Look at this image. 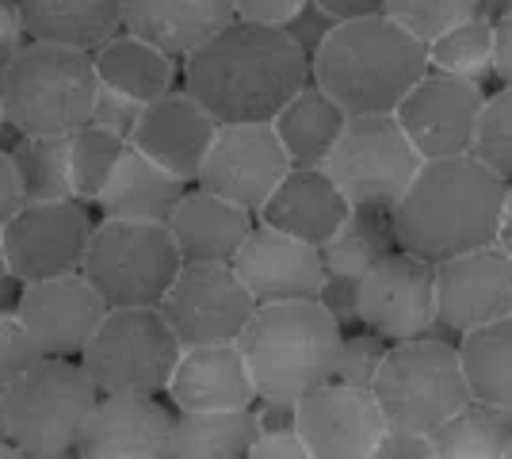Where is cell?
I'll return each instance as SVG.
<instances>
[{
    "instance_id": "1",
    "label": "cell",
    "mask_w": 512,
    "mask_h": 459,
    "mask_svg": "<svg viewBox=\"0 0 512 459\" xmlns=\"http://www.w3.org/2000/svg\"><path fill=\"white\" fill-rule=\"evenodd\" d=\"M310 85V54L287 27L234 20L184 54V88L218 123H272Z\"/></svg>"
},
{
    "instance_id": "2",
    "label": "cell",
    "mask_w": 512,
    "mask_h": 459,
    "mask_svg": "<svg viewBox=\"0 0 512 459\" xmlns=\"http://www.w3.org/2000/svg\"><path fill=\"white\" fill-rule=\"evenodd\" d=\"M505 180L490 173L474 153L425 161L402 199L390 207L398 249L425 261H444L497 241Z\"/></svg>"
},
{
    "instance_id": "3",
    "label": "cell",
    "mask_w": 512,
    "mask_h": 459,
    "mask_svg": "<svg viewBox=\"0 0 512 459\" xmlns=\"http://www.w3.org/2000/svg\"><path fill=\"white\" fill-rule=\"evenodd\" d=\"M428 73V43L386 12L337 20L310 54V81H318L348 115L394 111Z\"/></svg>"
},
{
    "instance_id": "4",
    "label": "cell",
    "mask_w": 512,
    "mask_h": 459,
    "mask_svg": "<svg viewBox=\"0 0 512 459\" xmlns=\"http://www.w3.org/2000/svg\"><path fill=\"white\" fill-rule=\"evenodd\" d=\"M341 341L344 326L321 306V299L260 303L237 337L256 398L276 402H299L302 394L329 383Z\"/></svg>"
},
{
    "instance_id": "5",
    "label": "cell",
    "mask_w": 512,
    "mask_h": 459,
    "mask_svg": "<svg viewBox=\"0 0 512 459\" xmlns=\"http://www.w3.org/2000/svg\"><path fill=\"white\" fill-rule=\"evenodd\" d=\"M4 433L27 459L77 456V440L85 433L88 414L100 402L81 356H43L20 379L0 387Z\"/></svg>"
},
{
    "instance_id": "6",
    "label": "cell",
    "mask_w": 512,
    "mask_h": 459,
    "mask_svg": "<svg viewBox=\"0 0 512 459\" xmlns=\"http://www.w3.org/2000/svg\"><path fill=\"white\" fill-rule=\"evenodd\" d=\"M92 50L27 39L0 73V100L16 134H69L85 127L96 100Z\"/></svg>"
},
{
    "instance_id": "7",
    "label": "cell",
    "mask_w": 512,
    "mask_h": 459,
    "mask_svg": "<svg viewBox=\"0 0 512 459\" xmlns=\"http://www.w3.org/2000/svg\"><path fill=\"white\" fill-rule=\"evenodd\" d=\"M371 391L379 398L386 425L432 433L470 398L459 345L444 333L390 341Z\"/></svg>"
},
{
    "instance_id": "8",
    "label": "cell",
    "mask_w": 512,
    "mask_h": 459,
    "mask_svg": "<svg viewBox=\"0 0 512 459\" xmlns=\"http://www.w3.org/2000/svg\"><path fill=\"white\" fill-rule=\"evenodd\" d=\"M180 264L169 222L100 219L81 272L107 306H161Z\"/></svg>"
},
{
    "instance_id": "9",
    "label": "cell",
    "mask_w": 512,
    "mask_h": 459,
    "mask_svg": "<svg viewBox=\"0 0 512 459\" xmlns=\"http://www.w3.org/2000/svg\"><path fill=\"white\" fill-rule=\"evenodd\" d=\"M180 349V337L157 306H107L81 364L100 394H165Z\"/></svg>"
},
{
    "instance_id": "10",
    "label": "cell",
    "mask_w": 512,
    "mask_h": 459,
    "mask_svg": "<svg viewBox=\"0 0 512 459\" xmlns=\"http://www.w3.org/2000/svg\"><path fill=\"white\" fill-rule=\"evenodd\" d=\"M425 165L394 111H360L344 119L337 146L325 157V173L341 184L352 203L394 207Z\"/></svg>"
},
{
    "instance_id": "11",
    "label": "cell",
    "mask_w": 512,
    "mask_h": 459,
    "mask_svg": "<svg viewBox=\"0 0 512 459\" xmlns=\"http://www.w3.org/2000/svg\"><path fill=\"white\" fill-rule=\"evenodd\" d=\"M157 310L165 314L180 345H218L241 337L256 299L241 284L234 264L184 261Z\"/></svg>"
},
{
    "instance_id": "12",
    "label": "cell",
    "mask_w": 512,
    "mask_h": 459,
    "mask_svg": "<svg viewBox=\"0 0 512 459\" xmlns=\"http://www.w3.org/2000/svg\"><path fill=\"white\" fill-rule=\"evenodd\" d=\"M96 222L88 219L81 199H54V203H23L0 230L4 253L20 284L50 280L81 272Z\"/></svg>"
},
{
    "instance_id": "13",
    "label": "cell",
    "mask_w": 512,
    "mask_h": 459,
    "mask_svg": "<svg viewBox=\"0 0 512 459\" xmlns=\"http://www.w3.org/2000/svg\"><path fill=\"white\" fill-rule=\"evenodd\" d=\"M360 326L386 341L448 333L436 318V264L394 249L360 280Z\"/></svg>"
},
{
    "instance_id": "14",
    "label": "cell",
    "mask_w": 512,
    "mask_h": 459,
    "mask_svg": "<svg viewBox=\"0 0 512 459\" xmlns=\"http://www.w3.org/2000/svg\"><path fill=\"white\" fill-rule=\"evenodd\" d=\"M287 173L291 157L272 123H222L195 184L260 215L264 199L276 192V184Z\"/></svg>"
},
{
    "instance_id": "15",
    "label": "cell",
    "mask_w": 512,
    "mask_h": 459,
    "mask_svg": "<svg viewBox=\"0 0 512 459\" xmlns=\"http://www.w3.org/2000/svg\"><path fill=\"white\" fill-rule=\"evenodd\" d=\"M295 421L310 459H375L386 417L371 387L329 379L295 402Z\"/></svg>"
},
{
    "instance_id": "16",
    "label": "cell",
    "mask_w": 512,
    "mask_h": 459,
    "mask_svg": "<svg viewBox=\"0 0 512 459\" xmlns=\"http://www.w3.org/2000/svg\"><path fill=\"white\" fill-rule=\"evenodd\" d=\"M486 104V92L470 77L428 69L417 85L394 108L409 142L421 150L425 161L470 153V138L478 127V111Z\"/></svg>"
},
{
    "instance_id": "17",
    "label": "cell",
    "mask_w": 512,
    "mask_h": 459,
    "mask_svg": "<svg viewBox=\"0 0 512 459\" xmlns=\"http://www.w3.org/2000/svg\"><path fill=\"white\" fill-rule=\"evenodd\" d=\"M512 314V253L501 241L436 261V318L467 333Z\"/></svg>"
},
{
    "instance_id": "18",
    "label": "cell",
    "mask_w": 512,
    "mask_h": 459,
    "mask_svg": "<svg viewBox=\"0 0 512 459\" xmlns=\"http://www.w3.org/2000/svg\"><path fill=\"white\" fill-rule=\"evenodd\" d=\"M234 272L249 295L260 303H287V299H318L325 284L321 249L302 238H291L276 226L256 219L249 238L234 253Z\"/></svg>"
},
{
    "instance_id": "19",
    "label": "cell",
    "mask_w": 512,
    "mask_h": 459,
    "mask_svg": "<svg viewBox=\"0 0 512 459\" xmlns=\"http://www.w3.org/2000/svg\"><path fill=\"white\" fill-rule=\"evenodd\" d=\"M16 310L46 356H81L104 322L107 303L85 272H69L23 284Z\"/></svg>"
},
{
    "instance_id": "20",
    "label": "cell",
    "mask_w": 512,
    "mask_h": 459,
    "mask_svg": "<svg viewBox=\"0 0 512 459\" xmlns=\"http://www.w3.org/2000/svg\"><path fill=\"white\" fill-rule=\"evenodd\" d=\"M218 127L222 123L195 100V92L169 88L165 96H157L142 108V119L130 134V146H138L146 157L165 165L180 180L195 184Z\"/></svg>"
},
{
    "instance_id": "21",
    "label": "cell",
    "mask_w": 512,
    "mask_h": 459,
    "mask_svg": "<svg viewBox=\"0 0 512 459\" xmlns=\"http://www.w3.org/2000/svg\"><path fill=\"white\" fill-rule=\"evenodd\" d=\"M172 417L157 394H100L77 440L85 459H169Z\"/></svg>"
},
{
    "instance_id": "22",
    "label": "cell",
    "mask_w": 512,
    "mask_h": 459,
    "mask_svg": "<svg viewBox=\"0 0 512 459\" xmlns=\"http://www.w3.org/2000/svg\"><path fill=\"white\" fill-rule=\"evenodd\" d=\"M165 394L176 410H237L256 402L253 375L237 341L184 345Z\"/></svg>"
},
{
    "instance_id": "23",
    "label": "cell",
    "mask_w": 512,
    "mask_h": 459,
    "mask_svg": "<svg viewBox=\"0 0 512 459\" xmlns=\"http://www.w3.org/2000/svg\"><path fill=\"white\" fill-rule=\"evenodd\" d=\"M348 211H352V199L344 196L341 184L321 165L318 169L291 165V173L283 176L276 184V192L264 199L256 219L321 249L344 226Z\"/></svg>"
},
{
    "instance_id": "24",
    "label": "cell",
    "mask_w": 512,
    "mask_h": 459,
    "mask_svg": "<svg viewBox=\"0 0 512 459\" xmlns=\"http://www.w3.org/2000/svg\"><path fill=\"white\" fill-rule=\"evenodd\" d=\"M256 226V215L230 203L226 196H218L203 184H192L184 199L176 203L169 219L172 241L180 249L184 261H218L230 264L234 253L241 249V241L249 238V230Z\"/></svg>"
},
{
    "instance_id": "25",
    "label": "cell",
    "mask_w": 512,
    "mask_h": 459,
    "mask_svg": "<svg viewBox=\"0 0 512 459\" xmlns=\"http://www.w3.org/2000/svg\"><path fill=\"white\" fill-rule=\"evenodd\" d=\"M188 188H192L188 180H180L127 142V150L119 153L115 169L107 176L104 192L96 196V207L104 211V219L169 222Z\"/></svg>"
},
{
    "instance_id": "26",
    "label": "cell",
    "mask_w": 512,
    "mask_h": 459,
    "mask_svg": "<svg viewBox=\"0 0 512 459\" xmlns=\"http://www.w3.org/2000/svg\"><path fill=\"white\" fill-rule=\"evenodd\" d=\"M237 20L234 0H123V27L176 58Z\"/></svg>"
},
{
    "instance_id": "27",
    "label": "cell",
    "mask_w": 512,
    "mask_h": 459,
    "mask_svg": "<svg viewBox=\"0 0 512 459\" xmlns=\"http://www.w3.org/2000/svg\"><path fill=\"white\" fill-rule=\"evenodd\" d=\"M92 62H96V77L100 85H111L119 92H127L134 100L150 104L157 96H165L169 88H176V54L153 46L150 39L134 35V31H115L111 39L92 50Z\"/></svg>"
},
{
    "instance_id": "28",
    "label": "cell",
    "mask_w": 512,
    "mask_h": 459,
    "mask_svg": "<svg viewBox=\"0 0 512 459\" xmlns=\"http://www.w3.org/2000/svg\"><path fill=\"white\" fill-rule=\"evenodd\" d=\"M27 39L96 50L123 31V0H16Z\"/></svg>"
},
{
    "instance_id": "29",
    "label": "cell",
    "mask_w": 512,
    "mask_h": 459,
    "mask_svg": "<svg viewBox=\"0 0 512 459\" xmlns=\"http://www.w3.org/2000/svg\"><path fill=\"white\" fill-rule=\"evenodd\" d=\"M344 119H348V111L318 81H310L276 111L272 127H276L291 165L318 169V165H325L329 150L337 146V138L344 131Z\"/></svg>"
},
{
    "instance_id": "30",
    "label": "cell",
    "mask_w": 512,
    "mask_h": 459,
    "mask_svg": "<svg viewBox=\"0 0 512 459\" xmlns=\"http://www.w3.org/2000/svg\"><path fill=\"white\" fill-rule=\"evenodd\" d=\"M253 440V406H237V410H176L169 459H249Z\"/></svg>"
},
{
    "instance_id": "31",
    "label": "cell",
    "mask_w": 512,
    "mask_h": 459,
    "mask_svg": "<svg viewBox=\"0 0 512 459\" xmlns=\"http://www.w3.org/2000/svg\"><path fill=\"white\" fill-rule=\"evenodd\" d=\"M436 459H505L512 444V410L482 398H467L432 433Z\"/></svg>"
},
{
    "instance_id": "32",
    "label": "cell",
    "mask_w": 512,
    "mask_h": 459,
    "mask_svg": "<svg viewBox=\"0 0 512 459\" xmlns=\"http://www.w3.org/2000/svg\"><path fill=\"white\" fill-rule=\"evenodd\" d=\"M394 249H398V238H394L390 207L352 203L344 226L321 245V261H325V272L363 280V276L383 261L386 253H394Z\"/></svg>"
},
{
    "instance_id": "33",
    "label": "cell",
    "mask_w": 512,
    "mask_h": 459,
    "mask_svg": "<svg viewBox=\"0 0 512 459\" xmlns=\"http://www.w3.org/2000/svg\"><path fill=\"white\" fill-rule=\"evenodd\" d=\"M455 345H459L470 398L512 410V314L459 333Z\"/></svg>"
},
{
    "instance_id": "34",
    "label": "cell",
    "mask_w": 512,
    "mask_h": 459,
    "mask_svg": "<svg viewBox=\"0 0 512 459\" xmlns=\"http://www.w3.org/2000/svg\"><path fill=\"white\" fill-rule=\"evenodd\" d=\"M493 46V20L474 12L428 43V69L470 77L482 85L486 77H493Z\"/></svg>"
},
{
    "instance_id": "35",
    "label": "cell",
    "mask_w": 512,
    "mask_h": 459,
    "mask_svg": "<svg viewBox=\"0 0 512 459\" xmlns=\"http://www.w3.org/2000/svg\"><path fill=\"white\" fill-rule=\"evenodd\" d=\"M8 153L20 173L23 203L73 199L69 173H65V134H20Z\"/></svg>"
},
{
    "instance_id": "36",
    "label": "cell",
    "mask_w": 512,
    "mask_h": 459,
    "mask_svg": "<svg viewBox=\"0 0 512 459\" xmlns=\"http://www.w3.org/2000/svg\"><path fill=\"white\" fill-rule=\"evenodd\" d=\"M123 150H127V138L104 131L96 123H85V127L65 134V173H69L73 199L96 203Z\"/></svg>"
},
{
    "instance_id": "37",
    "label": "cell",
    "mask_w": 512,
    "mask_h": 459,
    "mask_svg": "<svg viewBox=\"0 0 512 459\" xmlns=\"http://www.w3.org/2000/svg\"><path fill=\"white\" fill-rule=\"evenodd\" d=\"M470 153L490 173L512 184V85H501V92L486 96V104L478 111L474 138H470Z\"/></svg>"
},
{
    "instance_id": "38",
    "label": "cell",
    "mask_w": 512,
    "mask_h": 459,
    "mask_svg": "<svg viewBox=\"0 0 512 459\" xmlns=\"http://www.w3.org/2000/svg\"><path fill=\"white\" fill-rule=\"evenodd\" d=\"M256 440L249 459H310V448L295 421V402H276V398H256Z\"/></svg>"
},
{
    "instance_id": "39",
    "label": "cell",
    "mask_w": 512,
    "mask_h": 459,
    "mask_svg": "<svg viewBox=\"0 0 512 459\" xmlns=\"http://www.w3.org/2000/svg\"><path fill=\"white\" fill-rule=\"evenodd\" d=\"M383 12L394 23H402L417 39L432 43L440 31L455 27L478 12V0H386Z\"/></svg>"
},
{
    "instance_id": "40",
    "label": "cell",
    "mask_w": 512,
    "mask_h": 459,
    "mask_svg": "<svg viewBox=\"0 0 512 459\" xmlns=\"http://www.w3.org/2000/svg\"><path fill=\"white\" fill-rule=\"evenodd\" d=\"M46 352L35 341V333L27 329L16 306H0V387H8L12 379H20L27 368H35Z\"/></svg>"
},
{
    "instance_id": "41",
    "label": "cell",
    "mask_w": 512,
    "mask_h": 459,
    "mask_svg": "<svg viewBox=\"0 0 512 459\" xmlns=\"http://www.w3.org/2000/svg\"><path fill=\"white\" fill-rule=\"evenodd\" d=\"M390 349V341L379 337L375 329H360V333H348L344 329L341 352H337V368H333V379L341 383H356V387H371L375 375L383 368V356Z\"/></svg>"
},
{
    "instance_id": "42",
    "label": "cell",
    "mask_w": 512,
    "mask_h": 459,
    "mask_svg": "<svg viewBox=\"0 0 512 459\" xmlns=\"http://www.w3.org/2000/svg\"><path fill=\"white\" fill-rule=\"evenodd\" d=\"M142 100H134L127 92H119V88L111 85H100L96 88V100H92V115H88V123H96V127H104V131L119 134V138H127L134 134L138 127V119H142Z\"/></svg>"
},
{
    "instance_id": "43",
    "label": "cell",
    "mask_w": 512,
    "mask_h": 459,
    "mask_svg": "<svg viewBox=\"0 0 512 459\" xmlns=\"http://www.w3.org/2000/svg\"><path fill=\"white\" fill-rule=\"evenodd\" d=\"M318 299L344 329L360 326V280H356V276L325 272V284H321Z\"/></svg>"
},
{
    "instance_id": "44",
    "label": "cell",
    "mask_w": 512,
    "mask_h": 459,
    "mask_svg": "<svg viewBox=\"0 0 512 459\" xmlns=\"http://www.w3.org/2000/svg\"><path fill=\"white\" fill-rule=\"evenodd\" d=\"M333 23H337V20H333V16L321 8L318 0H306L299 12L287 20V31L299 39V46L306 50V54H314V50L325 43V35L333 31Z\"/></svg>"
},
{
    "instance_id": "45",
    "label": "cell",
    "mask_w": 512,
    "mask_h": 459,
    "mask_svg": "<svg viewBox=\"0 0 512 459\" xmlns=\"http://www.w3.org/2000/svg\"><path fill=\"white\" fill-rule=\"evenodd\" d=\"M375 459H436V456H432L428 433H413V429H394V425H386L383 440L375 444Z\"/></svg>"
},
{
    "instance_id": "46",
    "label": "cell",
    "mask_w": 512,
    "mask_h": 459,
    "mask_svg": "<svg viewBox=\"0 0 512 459\" xmlns=\"http://www.w3.org/2000/svg\"><path fill=\"white\" fill-rule=\"evenodd\" d=\"M302 4H306V0H234V12H237V20L287 27V20L299 12Z\"/></svg>"
},
{
    "instance_id": "47",
    "label": "cell",
    "mask_w": 512,
    "mask_h": 459,
    "mask_svg": "<svg viewBox=\"0 0 512 459\" xmlns=\"http://www.w3.org/2000/svg\"><path fill=\"white\" fill-rule=\"evenodd\" d=\"M23 43H27V27H23L20 4L16 0H0V73L20 54Z\"/></svg>"
},
{
    "instance_id": "48",
    "label": "cell",
    "mask_w": 512,
    "mask_h": 459,
    "mask_svg": "<svg viewBox=\"0 0 512 459\" xmlns=\"http://www.w3.org/2000/svg\"><path fill=\"white\" fill-rule=\"evenodd\" d=\"M23 207V184L20 173H16V161L12 153L0 150V230L8 226V219Z\"/></svg>"
},
{
    "instance_id": "49",
    "label": "cell",
    "mask_w": 512,
    "mask_h": 459,
    "mask_svg": "<svg viewBox=\"0 0 512 459\" xmlns=\"http://www.w3.org/2000/svg\"><path fill=\"white\" fill-rule=\"evenodd\" d=\"M493 77H501V85H512V12L493 20Z\"/></svg>"
},
{
    "instance_id": "50",
    "label": "cell",
    "mask_w": 512,
    "mask_h": 459,
    "mask_svg": "<svg viewBox=\"0 0 512 459\" xmlns=\"http://www.w3.org/2000/svg\"><path fill=\"white\" fill-rule=\"evenodd\" d=\"M333 20H356V16H375L383 12L386 0H318Z\"/></svg>"
},
{
    "instance_id": "51",
    "label": "cell",
    "mask_w": 512,
    "mask_h": 459,
    "mask_svg": "<svg viewBox=\"0 0 512 459\" xmlns=\"http://www.w3.org/2000/svg\"><path fill=\"white\" fill-rule=\"evenodd\" d=\"M20 276L12 272V264H8V253H4V241H0V306H16L20 299Z\"/></svg>"
},
{
    "instance_id": "52",
    "label": "cell",
    "mask_w": 512,
    "mask_h": 459,
    "mask_svg": "<svg viewBox=\"0 0 512 459\" xmlns=\"http://www.w3.org/2000/svg\"><path fill=\"white\" fill-rule=\"evenodd\" d=\"M497 241L512 253V184L505 188V203H501V226H497Z\"/></svg>"
},
{
    "instance_id": "53",
    "label": "cell",
    "mask_w": 512,
    "mask_h": 459,
    "mask_svg": "<svg viewBox=\"0 0 512 459\" xmlns=\"http://www.w3.org/2000/svg\"><path fill=\"white\" fill-rule=\"evenodd\" d=\"M478 12L490 16V20H497V16L512 12V0H478Z\"/></svg>"
},
{
    "instance_id": "54",
    "label": "cell",
    "mask_w": 512,
    "mask_h": 459,
    "mask_svg": "<svg viewBox=\"0 0 512 459\" xmlns=\"http://www.w3.org/2000/svg\"><path fill=\"white\" fill-rule=\"evenodd\" d=\"M4 127H8V115H4V100H0V134H4Z\"/></svg>"
},
{
    "instance_id": "55",
    "label": "cell",
    "mask_w": 512,
    "mask_h": 459,
    "mask_svg": "<svg viewBox=\"0 0 512 459\" xmlns=\"http://www.w3.org/2000/svg\"><path fill=\"white\" fill-rule=\"evenodd\" d=\"M0 440H8V433H4V402H0Z\"/></svg>"
},
{
    "instance_id": "56",
    "label": "cell",
    "mask_w": 512,
    "mask_h": 459,
    "mask_svg": "<svg viewBox=\"0 0 512 459\" xmlns=\"http://www.w3.org/2000/svg\"><path fill=\"white\" fill-rule=\"evenodd\" d=\"M505 459H512V444H509V456H505Z\"/></svg>"
}]
</instances>
